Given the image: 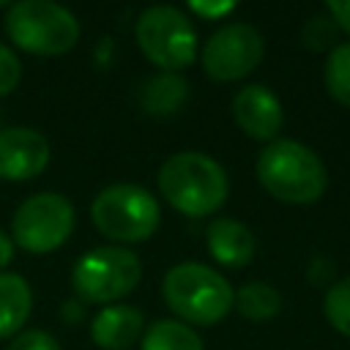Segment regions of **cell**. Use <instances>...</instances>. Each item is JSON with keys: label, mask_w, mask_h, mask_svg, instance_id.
I'll return each instance as SVG.
<instances>
[{"label": "cell", "mask_w": 350, "mask_h": 350, "mask_svg": "<svg viewBox=\"0 0 350 350\" xmlns=\"http://www.w3.org/2000/svg\"><path fill=\"white\" fill-rule=\"evenodd\" d=\"M189 8L194 14H200L202 19H221L224 14H230L235 8V3H189Z\"/></svg>", "instance_id": "cb8c5ba5"}, {"label": "cell", "mask_w": 350, "mask_h": 350, "mask_svg": "<svg viewBox=\"0 0 350 350\" xmlns=\"http://www.w3.org/2000/svg\"><path fill=\"white\" fill-rule=\"evenodd\" d=\"M336 33H339V27L331 16H312V19H306V25L301 30V41H304L306 49L323 52V49H328V46L334 49L339 44Z\"/></svg>", "instance_id": "ffe728a7"}, {"label": "cell", "mask_w": 350, "mask_h": 350, "mask_svg": "<svg viewBox=\"0 0 350 350\" xmlns=\"http://www.w3.org/2000/svg\"><path fill=\"white\" fill-rule=\"evenodd\" d=\"M257 180L282 202L309 205L323 197L328 172L312 148L295 139H273L257 156Z\"/></svg>", "instance_id": "7a4b0ae2"}, {"label": "cell", "mask_w": 350, "mask_h": 350, "mask_svg": "<svg viewBox=\"0 0 350 350\" xmlns=\"http://www.w3.org/2000/svg\"><path fill=\"white\" fill-rule=\"evenodd\" d=\"M142 350H205L194 328L180 320H156L142 334Z\"/></svg>", "instance_id": "e0dca14e"}, {"label": "cell", "mask_w": 350, "mask_h": 350, "mask_svg": "<svg viewBox=\"0 0 350 350\" xmlns=\"http://www.w3.org/2000/svg\"><path fill=\"white\" fill-rule=\"evenodd\" d=\"M205 246L211 257L227 268H243L254 257V235L238 219H213L205 230Z\"/></svg>", "instance_id": "4fadbf2b"}, {"label": "cell", "mask_w": 350, "mask_h": 350, "mask_svg": "<svg viewBox=\"0 0 350 350\" xmlns=\"http://www.w3.org/2000/svg\"><path fill=\"white\" fill-rule=\"evenodd\" d=\"M19 77H22V63H19V57H16L5 44H0V96L11 93V90L19 85Z\"/></svg>", "instance_id": "44dd1931"}, {"label": "cell", "mask_w": 350, "mask_h": 350, "mask_svg": "<svg viewBox=\"0 0 350 350\" xmlns=\"http://www.w3.org/2000/svg\"><path fill=\"white\" fill-rule=\"evenodd\" d=\"M323 312H325V320L342 336H350V276L331 282V287L323 298Z\"/></svg>", "instance_id": "d6986e66"}, {"label": "cell", "mask_w": 350, "mask_h": 350, "mask_svg": "<svg viewBox=\"0 0 350 350\" xmlns=\"http://www.w3.org/2000/svg\"><path fill=\"white\" fill-rule=\"evenodd\" d=\"M325 88L334 101L350 107V41H339L325 60Z\"/></svg>", "instance_id": "ac0fdd59"}, {"label": "cell", "mask_w": 350, "mask_h": 350, "mask_svg": "<svg viewBox=\"0 0 350 350\" xmlns=\"http://www.w3.org/2000/svg\"><path fill=\"white\" fill-rule=\"evenodd\" d=\"M139 52L164 74L189 68L197 57V30L175 5H150L134 25Z\"/></svg>", "instance_id": "8992f818"}, {"label": "cell", "mask_w": 350, "mask_h": 350, "mask_svg": "<svg viewBox=\"0 0 350 350\" xmlns=\"http://www.w3.org/2000/svg\"><path fill=\"white\" fill-rule=\"evenodd\" d=\"M33 309L30 284L19 273H0V339L19 334Z\"/></svg>", "instance_id": "5bb4252c"}, {"label": "cell", "mask_w": 350, "mask_h": 350, "mask_svg": "<svg viewBox=\"0 0 350 350\" xmlns=\"http://www.w3.org/2000/svg\"><path fill=\"white\" fill-rule=\"evenodd\" d=\"M142 328H145V317L137 306L115 304V306H104L90 320V339L101 350H126L142 336Z\"/></svg>", "instance_id": "7c38bea8"}, {"label": "cell", "mask_w": 350, "mask_h": 350, "mask_svg": "<svg viewBox=\"0 0 350 350\" xmlns=\"http://www.w3.org/2000/svg\"><path fill=\"white\" fill-rule=\"evenodd\" d=\"M49 164V142L27 126L0 129V180H30Z\"/></svg>", "instance_id": "30bf717a"}, {"label": "cell", "mask_w": 350, "mask_h": 350, "mask_svg": "<svg viewBox=\"0 0 350 350\" xmlns=\"http://www.w3.org/2000/svg\"><path fill=\"white\" fill-rule=\"evenodd\" d=\"M74 221V205L63 194L38 191L16 208L11 219V235L25 252L46 254L71 238Z\"/></svg>", "instance_id": "ba28073f"}, {"label": "cell", "mask_w": 350, "mask_h": 350, "mask_svg": "<svg viewBox=\"0 0 350 350\" xmlns=\"http://www.w3.org/2000/svg\"><path fill=\"white\" fill-rule=\"evenodd\" d=\"M306 279L314 284V287H323V284H331L334 279V262L328 257H314L309 262V271H306Z\"/></svg>", "instance_id": "603a6c76"}, {"label": "cell", "mask_w": 350, "mask_h": 350, "mask_svg": "<svg viewBox=\"0 0 350 350\" xmlns=\"http://www.w3.org/2000/svg\"><path fill=\"white\" fill-rule=\"evenodd\" d=\"M161 197L183 216H208L216 213L230 194V180L224 167L197 150L172 153L159 170Z\"/></svg>", "instance_id": "6da1fadb"}, {"label": "cell", "mask_w": 350, "mask_h": 350, "mask_svg": "<svg viewBox=\"0 0 350 350\" xmlns=\"http://www.w3.org/2000/svg\"><path fill=\"white\" fill-rule=\"evenodd\" d=\"M8 350H60L57 339L46 331H38V328H30V331H22L11 339Z\"/></svg>", "instance_id": "7402d4cb"}, {"label": "cell", "mask_w": 350, "mask_h": 350, "mask_svg": "<svg viewBox=\"0 0 350 350\" xmlns=\"http://www.w3.org/2000/svg\"><path fill=\"white\" fill-rule=\"evenodd\" d=\"M265 55V41L257 27L246 22L221 25L202 46V68L216 82H235L249 77Z\"/></svg>", "instance_id": "9c48e42d"}, {"label": "cell", "mask_w": 350, "mask_h": 350, "mask_svg": "<svg viewBox=\"0 0 350 350\" xmlns=\"http://www.w3.org/2000/svg\"><path fill=\"white\" fill-rule=\"evenodd\" d=\"M189 96V85L178 74H156L142 85V107L150 115H172L180 109V104Z\"/></svg>", "instance_id": "9a60e30c"}, {"label": "cell", "mask_w": 350, "mask_h": 350, "mask_svg": "<svg viewBox=\"0 0 350 350\" xmlns=\"http://www.w3.org/2000/svg\"><path fill=\"white\" fill-rule=\"evenodd\" d=\"M161 295L167 306L183 317V323L213 325L221 323L232 309V287L230 282L202 265V262H178L164 273Z\"/></svg>", "instance_id": "3957f363"}, {"label": "cell", "mask_w": 350, "mask_h": 350, "mask_svg": "<svg viewBox=\"0 0 350 350\" xmlns=\"http://www.w3.org/2000/svg\"><path fill=\"white\" fill-rule=\"evenodd\" d=\"M5 33L8 38L41 57L66 55L79 41V22L77 16L49 0H19L5 14Z\"/></svg>", "instance_id": "5b68a950"}, {"label": "cell", "mask_w": 350, "mask_h": 350, "mask_svg": "<svg viewBox=\"0 0 350 350\" xmlns=\"http://www.w3.org/2000/svg\"><path fill=\"white\" fill-rule=\"evenodd\" d=\"M328 16L336 22L339 30L350 33V0H334V3H328Z\"/></svg>", "instance_id": "d4e9b609"}, {"label": "cell", "mask_w": 350, "mask_h": 350, "mask_svg": "<svg viewBox=\"0 0 350 350\" xmlns=\"http://www.w3.org/2000/svg\"><path fill=\"white\" fill-rule=\"evenodd\" d=\"M232 118L241 126V131L257 142H273L284 112L279 98L265 85H246L232 98Z\"/></svg>", "instance_id": "8fae6325"}, {"label": "cell", "mask_w": 350, "mask_h": 350, "mask_svg": "<svg viewBox=\"0 0 350 350\" xmlns=\"http://www.w3.org/2000/svg\"><path fill=\"white\" fill-rule=\"evenodd\" d=\"M142 279V262L131 249L98 246L82 254L71 271L77 295L88 304H115Z\"/></svg>", "instance_id": "52a82bcc"}, {"label": "cell", "mask_w": 350, "mask_h": 350, "mask_svg": "<svg viewBox=\"0 0 350 350\" xmlns=\"http://www.w3.org/2000/svg\"><path fill=\"white\" fill-rule=\"evenodd\" d=\"M232 306L246 320L262 323V320H271V317L279 314L282 295L271 284H265V282H246L238 293H232Z\"/></svg>", "instance_id": "2e32d148"}, {"label": "cell", "mask_w": 350, "mask_h": 350, "mask_svg": "<svg viewBox=\"0 0 350 350\" xmlns=\"http://www.w3.org/2000/svg\"><path fill=\"white\" fill-rule=\"evenodd\" d=\"M11 257H14V241L8 232L0 230V268H5L11 262Z\"/></svg>", "instance_id": "484cf974"}, {"label": "cell", "mask_w": 350, "mask_h": 350, "mask_svg": "<svg viewBox=\"0 0 350 350\" xmlns=\"http://www.w3.org/2000/svg\"><path fill=\"white\" fill-rule=\"evenodd\" d=\"M93 227L118 243H142L159 230L161 208L156 197L137 183H112L90 205Z\"/></svg>", "instance_id": "277c9868"}]
</instances>
